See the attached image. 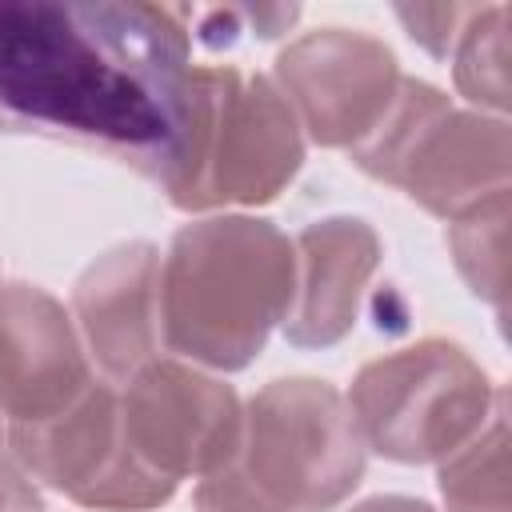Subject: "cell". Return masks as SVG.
<instances>
[{
	"label": "cell",
	"instance_id": "17",
	"mask_svg": "<svg viewBox=\"0 0 512 512\" xmlns=\"http://www.w3.org/2000/svg\"><path fill=\"white\" fill-rule=\"evenodd\" d=\"M0 512H44L32 476L8 456H0Z\"/></svg>",
	"mask_w": 512,
	"mask_h": 512
},
{
	"label": "cell",
	"instance_id": "9",
	"mask_svg": "<svg viewBox=\"0 0 512 512\" xmlns=\"http://www.w3.org/2000/svg\"><path fill=\"white\" fill-rule=\"evenodd\" d=\"M404 72L396 52L360 28H316L272 60V84L292 104L300 132L320 148L352 152L384 120Z\"/></svg>",
	"mask_w": 512,
	"mask_h": 512
},
{
	"label": "cell",
	"instance_id": "11",
	"mask_svg": "<svg viewBox=\"0 0 512 512\" xmlns=\"http://www.w3.org/2000/svg\"><path fill=\"white\" fill-rule=\"evenodd\" d=\"M72 320L108 384H128L160 356V248L124 240L100 252L72 288Z\"/></svg>",
	"mask_w": 512,
	"mask_h": 512
},
{
	"label": "cell",
	"instance_id": "10",
	"mask_svg": "<svg viewBox=\"0 0 512 512\" xmlns=\"http://www.w3.org/2000/svg\"><path fill=\"white\" fill-rule=\"evenodd\" d=\"M96 384L92 360L64 304L40 284H0V412L40 424Z\"/></svg>",
	"mask_w": 512,
	"mask_h": 512
},
{
	"label": "cell",
	"instance_id": "4",
	"mask_svg": "<svg viewBox=\"0 0 512 512\" xmlns=\"http://www.w3.org/2000/svg\"><path fill=\"white\" fill-rule=\"evenodd\" d=\"M304 164V132L284 92L264 72L196 64L184 88L176 140L152 180L180 212L276 200Z\"/></svg>",
	"mask_w": 512,
	"mask_h": 512
},
{
	"label": "cell",
	"instance_id": "13",
	"mask_svg": "<svg viewBox=\"0 0 512 512\" xmlns=\"http://www.w3.org/2000/svg\"><path fill=\"white\" fill-rule=\"evenodd\" d=\"M448 252L472 296L500 316L508 304V188H496L448 220Z\"/></svg>",
	"mask_w": 512,
	"mask_h": 512
},
{
	"label": "cell",
	"instance_id": "16",
	"mask_svg": "<svg viewBox=\"0 0 512 512\" xmlns=\"http://www.w3.org/2000/svg\"><path fill=\"white\" fill-rule=\"evenodd\" d=\"M472 8H476V4H432V8H396V16L404 20L408 36H412L424 52H432V56L444 60V56L452 52V44H456L464 20L472 16Z\"/></svg>",
	"mask_w": 512,
	"mask_h": 512
},
{
	"label": "cell",
	"instance_id": "6",
	"mask_svg": "<svg viewBox=\"0 0 512 512\" xmlns=\"http://www.w3.org/2000/svg\"><path fill=\"white\" fill-rule=\"evenodd\" d=\"M344 400L364 448L396 464H440L488 424L500 388L464 344L428 336L368 360Z\"/></svg>",
	"mask_w": 512,
	"mask_h": 512
},
{
	"label": "cell",
	"instance_id": "5",
	"mask_svg": "<svg viewBox=\"0 0 512 512\" xmlns=\"http://www.w3.org/2000/svg\"><path fill=\"white\" fill-rule=\"evenodd\" d=\"M348 160L424 212L452 220L480 196L508 188L512 132L504 116L456 108L436 84L404 76L384 120Z\"/></svg>",
	"mask_w": 512,
	"mask_h": 512
},
{
	"label": "cell",
	"instance_id": "3",
	"mask_svg": "<svg viewBox=\"0 0 512 512\" xmlns=\"http://www.w3.org/2000/svg\"><path fill=\"white\" fill-rule=\"evenodd\" d=\"M368 448L336 384L268 380L244 408L236 452L208 472L196 512H332L364 480Z\"/></svg>",
	"mask_w": 512,
	"mask_h": 512
},
{
	"label": "cell",
	"instance_id": "14",
	"mask_svg": "<svg viewBox=\"0 0 512 512\" xmlns=\"http://www.w3.org/2000/svg\"><path fill=\"white\" fill-rule=\"evenodd\" d=\"M440 496L448 512H512L508 504V396L500 392L488 424L440 460Z\"/></svg>",
	"mask_w": 512,
	"mask_h": 512
},
{
	"label": "cell",
	"instance_id": "8",
	"mask_svg": "<svg viewBox=\"0 0 512 512\" xmlns=\"http://www.w3.org/2000/svg\"><path fill=\"white\" fill-rule=\"evenodd\" d=\"M240 424L236 388L176 356H156L120 384V428L132 456L172 484L216 472L236 452Z\"/></svg>",
	"mask_w": 512,
	"mask_h": 512
},
{
	"label": "cell",
	"instance_id": "2",
	"mask_svg": "<svg viewBox=\"0 0 512 512\" xmlns=\"http://www.w3.org/2000/svg\"><path fill=\"white\" fill-rule=\"evenodd\" d=\"M292 240L264 216L184 224L160 260V348L212 372L248 368L292 300Z\"/></svg>",
	"mask_w": 512,
	"mask_h": 512
},
{
	"label": "cell",
	"instance_id": "15",
	"mask_svg": "<svg viewBox=\"0 0 512 512\" xmlns=\"http://www.w3.org/2000/svg\"><path fill=\"white\" fill-rule=\"evenodd\" d=\"M456 92L488 116H504L508 88V4H476L452 44Z\"/></svg>",
	"mask_w": 512,
	"mask_h": 512
},
{
	"label": "cell",
	"instance_id": "1",
	"mask_svg": "<svg viewBox=\"0 0 512 512\" xmlns=\"http://www.w3.org/2000/svg\"><path fill=\"white\" fill-rule=\"evenodd\" d=\"M188 72L184 8L0 0V132L80 140L152 176Z\"/></svg>",
	"mask_w": 512,
	"mask_h": 512
},
{
	"label": "cell",
	"instance_id": "7",
	"mask_svg": "<svg viewBox=\"0 0 512 512\" xmlns=\"http://www.w3.org/2000/svg\"><path fill=\"white\" fill-rule=\"evenodd\" d=\"M12 452L32 480L92 512H144L176 496L180 484L144 468L120 428V392L96 380L72 408L40 424L8 428Z\"/></svg>",
	"mask_w": 512,
	"mask_h": 512
},
{
	"label": "cell",
	"instance_id": "18",
	"mask_svg": "<svg viewBox=\"0 0 512 512\" xmlns=\"http://www.w3.org/2000/svg\"><path fill=\"white\" fill-rule=\"evenodd\" d=\"M348 512H436L428 500H416V496H396V492H388V496H368V500H360V504H352Z\"/></svg>",
	"mask_w": 512,
	"mask_h": 512
},
{
	"label": "cell",
	"instance_id": "12",
	"mask_svg": "<svg viewBox=\"0 0 512 512\" xmlns=\"http://www.w3.org/2000/svg\"><path fill=\"white\" fill-rule=\"evenodd\" d=\"M292 252L296 276L280 332L296 348H332L360 320L384 256L380 236L364 216H320L300 228Z\"/></svg>",
	"mask_w": 512,
	"mask_h": 512
}]
</instances>
